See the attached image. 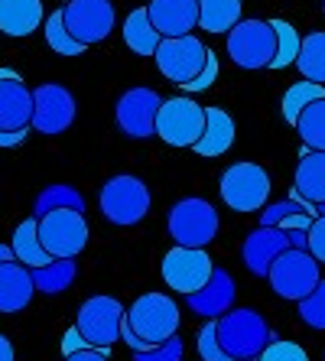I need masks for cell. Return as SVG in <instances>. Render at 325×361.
Returning <instances> with one entry per match:
<instances>
[{
    "label": "cell",
    "mask_w": 325,
    "mask_h": 361,
    "mask_svg": "<svg viewBox=\"0 0 325 361\" xmlns=\"http://www.w3.org/2000/svg\"><path fill=\"white\" fill-rule=\"evenodd\" d=\"M42 26H46V42H49V49H52V52H59V56H82V52H85V46H78V42L72 39V33L66 30L62 10L49 13Z\"/></svg>",
    "instance_id": "836d02e7"
},
{
    "label": "cell",
    "mask_w": 325,
    "mask_h": 361,
    "mask_svg": "<svg viewBox=\"0 0 325 361\" xmlns=\"http://www.w3.org/2000/svg\"><path fill=\"white\" fill-rule=\"evenodd\" d=\"M7 261H17V257H13V247H10V244H0V264H7Z\"/></svg>",
    "instance_id": "f6af8a7d"
},
{
    "label": "cell",
    "mask_w": 325,
    "mask_h": 361,
    "mask_svg": "<svg viewBox=\"0 0 325 361\" xmlns=\"http://www.w3.org/2000/svg\"><path fill=\"white\" fill-rule=\"evenodd\" d=\"M78 104L75 94L62 88V85H39L33 88V121H30V130H39L46 137L66 134L68 127L75 124Z\"/></svg>",
    "instance_id": "8fae6325"
},
{
    "label": "cell",
    "mask_w": 325,
    "mask_h": 361,
    "mask_svg": "<svg viewBox=\"0 0 325 361\" xmlns=\"http://www.w3.org/2000/svg\"><path fill=\"white\" fill-rule=\"evenodd\" d=\"M157 68L169 82L189 85L192 78H199V72L209 62V46L195 36H179V39H163L157 49Z\"/></svg>",
    "instance_id": "4fadbf2b"
},
{
    "label": "cell",
    "mask_w": 325,
    "mask_h": 361,
    "mask_svg": "<svg viewBox=\"0 0 325 361\" xmlns=\"http://www.w3.org/2000/svg\"><path fill=\"white\" fill-rule=\"evenodd\" d=\"M0 361H17V352H13V342L7 336H0Z\"/></svg>",
    "instance_id": "ee69618b"
},
{
    "label": "cell",
    "mask_w": 325,
    "mask_h": 361,
    "mask_svg": "<svg viewBox=\"0 0 325 361\" xmlns=\"http://www.w3.org/2000/svg\"><path fill=\"white\" fill-rule=\"evenodd\" d=\"M66 361H108V352H101V348H82L75 355H66Z\"/></svg>",
    "instance_id": "7bdbcfd3"
},
{
    "label": "cell",
    "mask_w": 325,
    "mask_h": 361,
    "mask_svg": "<svg viewBox=\"0 0 325 361\" xmlns=\"http://www.w3.org/2000/svg\"><path fill=\"white\" fill-rule=\"evenodd\" d=\"M234 143V121L228 111L215 108V104H209L205 108V134H202V140L192 147L195 150V157H221V153L231 150Z\"/></svg>",
    "instance_id": "cb8c5ba5"
},
{
    "label": "cell",
    "mask_w": 325,
    "mask_h": 361,
    "mask_svg": "<svg viewBox=\"0 0 325 361\" xmlns=\"http://www.w3.org/2000/svg\"><path fill=\"white\" fill-rule=\"evenodd\" d=\"M290 199H302L309 205H322L325 202V150H306L302 147Z\"/></svg>",
    "instance_id": "44dd1931"
},
{
    "label": "cell",
    "mask_w": 325,
    "mask_h": 361,
    "mask_svg": "<svg viewBox=\"0 0 325 361\" xmlns=\"http://www.w3.org/2000/svg\"><path fill=\"white\" fill-rule=\"evenodd\" d=\"M270 26H274V33H276V56L274 62H270V68H290L296 66V59H300V33H296V26H290L286 20H270Z\"/></svg>",
    "instance_id": "d6a6232c"
},
{
    "label": "cell",
    "mask_w": 325,
    "mask_h": 361,
    "mask_svg": "<svg viewBox=\"0 0 325 361\" xmlns=\"http://www.w3.org/2000/svg\"><path fill=\"white\" fill-rule=\"evenodd\" d=\"M300 319L306 322L309 329H319L325 332V280H319V286L306 300H300Z\"/></svg>",
    "instance_id": "e575fe53"
},
{
    "label": "cell",
    "mask_w": 325,
    "mask_h": 361,
    "mask_svg": "<svg viewBox=\"0 0 325 361\" xmlns=\"http://www.w3.org/2000/svg\"><path fill=\"white\" fill-rule=\"evenodd\" d=\"M234 293H238L234 277L225 267H215L209 283L202 286L199 293L189 296V310L195 312V316H202V319H221L234 306Z\"/></svg>",
    "instance_id": "ac0fdd59"
},
{
    "label": "cell",
    "mask_w": 325,
    "mask_h": 361,
    "mask_svg": "<svg viewBox=\"0 0 325 361\" xmlns=\"http://www.w3.org/2000/svg\"><path fill=\"white\" fill-rule=\"evenodd\" d=\"M319 267H322V264H319L309 251H300V247H286V251L274 261L267 280H270V286H274L276 296L300 302V300H306V296L319 286V280H322Z\"/></svg>",
    "instance_id": "52a82bcc"
},
{
    "label": "cell",
    "mask_w": 325,
    "mask_h": 361,
    "mask_svg": "<svg viewBox=\"0 0 325 361\" xmlns=\"http://www.w3.org/2000/svg\"><path fill=\"white\" fill-rule=\"evenodd\" d=\"M322 10H325V0H322Z\"/></svg>",
    "instance_id": "c3c4849f"
},
{
    "label": "cell",
    "mask_w": 325,
    "mask_h": 361,
    "mask_svg": "<svg viewBox=\"0 0 325 361\" xmlns=\"http://www.w3.org/2000/svg\"><path fill=\"white\" fill-rule=\"evenodd\" d=\"M62 20H66V30L72 33V39L88 49V46L104 42L111 36L114 7H111V0H68L62 10Z\"/></svg>",
    "instance_id": "7c38bea8"
},
{
    "label": "cell",
    "mask_w": 325,
    "mask_h": 361,
    "mask_svg": "<svg viewBox=\"0 0 325 361\" xmlns=\"http://www.w3.org/2000/svg\"><path fill=\"white\" fill-rule=\"evenodd\" d=\"M195 348H199V358L202 361H231V358H228V352L221 348V342H218L215 319H209L205 326H202L199 338H195Z\"/></svg>",
    "instance_id": "d590c367"
},
{
    "label": "cell",
    "mask_w": 325,
    "mask_h": 361,
    "mask_svg": "<svg viewBox=\"0 0 325 361\" xmlns=\"http://www.w3.org/2000/svg\"><path fill=\"white\" fill-rule=\"evenodd\" d=\"M215 78H218V56L215 52L209 49V62H205V68H202L199 72V78H192L189 85H183L185 92H205V88H211V85H215Z\"/></svg>",
    "instance_id": "f35d334b"
},
{
    "label": "cell",
    "mask_w": 325,
    "mask_h": 361,
    "mask_svg": "<svg viewBox=\"0 0 325 361\" xmlns=\"http://www.w3.org/2000/svg\"><path fill=\"white\" fill-rule=\"evenodd\" d=\"M257 361H309V355L302 352L296 342H286V338H274V342L264 348Z\"/></svg>",
    "instance_id": "74e56055"
},
{
    "label": "cell",
    "mask_w": 325,
    "mask_h": 361,
    "mask_svg": "<svg viewBox=\"0 0 325 361\" xmlns=\"http://www.w3.org/2000/svg\"><path fill=\"white\" fill-rule=\"evenodd\" d=\"M300 75L306 82H316V85H325V33H309L300 46Z\"/></svg>",
    "instance_id": "f546056e"
},
{
    "label": "cell",
    "mask_w": 325,
    "mask_h": 361,
    "mask_svg": "<svg viewBox=\"0 0 325 361\" xmlns=\"http://www.w3.org/2000/svg\"><path fill=\"white\" fill-rule=\"evenodd\" d=\"M316 215H325V202L322 205H316Z\"/></svg>",
    "instance_id": "7dc6e473"
},
{
    "label": "cell",
    "mask_w": 325,
    "mask_h": 361,
    "mask_svg": "<svg viewBox=\"0 0 325 361\" xmlns=\"http://www.w3.org/2000/svg\"><path fill=\"white\" fill-rule=\"evenodd\" d=\"M215 329L218 342L231 361H257L276 338L257 310H228L221 319H215Z\"/></svg>",
    "instance_id": "6da1fadb"
},
{
    "label": "cell",
    "mask_w": 325,
    "mask_h": 361,
    "mask_svg": "<svg viewBox=\"0 0 325 361\" xmlns=\"http://www.w3.org/2000/svg\"><path fill=\"white\" fill-rule=\"evenodd\" d=\"M42 23V0H0V33L23 39Z\"/></svg>",
    "instance_id": "7402d4cb"
},
{
    "label": "cell",
    "mask_w": 325,
    "mask_h": 361,
    "mask_svg": "<svg viewBox=\"0 0 325 361\" xmlns=\"http://www.w3.org/2000/svg\"><path fill=\"white\" fill-rule=\"evenodd\" d=\"M124 42H127V49L137 52V56H157L163 36L157 33V26H153L147 7H137V10H130V13H127V20H124Z\"/></svg>",
    "instance_id": "d4e9b609"
},
{
    "label": "cell",
    "mask_w": 325,
    "mask_h": 361,
    "mask_svg": "<svg viewBox=\"0 0 325 361\" xmlns=\"http://www.w3.org/2000/svg\"><path fill=\"white\" fill-rule=\"evenodd\" d=\"M325 98V85H316V82H306V78H300L296 85H290L283 94V104H280V111H283V121L290 127H296V121H300V114L312 104V101Z\"/></svg>",
    "instance_id": "83f0119b"
},
{
    "label": "cell",
    "mask_w": 325,
    "mask_h": 361,
    "mask_svg": "<svg viewBox=\"0 0 325 361\" xmlns=\"http://www.w3.org/2000/svg\"><path fill=\"white\" fill-rule=\"evenodd\" d=\"M159 108H163V98H159L153 88H143V85L140 88H127L114 104V121L127 137L147 140V137L157 134Z\"/></svg>",
    "instance_id": "9a60e30c"
},
{
    "label": "cell",
    "mask_w": 325,
    "mask_h": 361,
    "mask_svg": "<svg viewBox=\"0 0 325 361\" xmlns=\"http://www.w3.org/2000/svg\"><path fill=\"white\" fill-rule=\"evenodd\" d=\"M316 221V205L302 199H280L260 212V225L283 228V231H309Z\"/></svg>",
    "instance_id": "603a6c76"
},
{
    "label": "cell",
    "mask_w": 325,
    "mask_h": 361,
    "mask_svg": "<svg viewBox=\"0 0 325 361\" xmlns=\"http://www.w3.org/2000/svg\"><path fill=\"white\" fill-rule=\"evenodd\" d=\"M4 78H17V72H13V68H0V82H4Z\"/></svg>",
    "instance_id": "bcb514c9"
},
{
    "label": "cell",
    "mask_w": 325,
    "mask_h": 361,
    "mask_svg": "<svg viewBox=\"0 0 325 361\" xmlns=\"http://www.w3.org/2000/svg\"><path fill=\"white\" fill-rule=\"evenodd\" d=\"M296 134H300L306 150H325V98L312 101L296 121Z\"/></svg>",
    "instance_id": "4dcf8cb0"
},
{
    "label": "cell",
    "mask_w": 325,
    "mask_h": 361,
    "mask_svg": "<svg viewBox=\"0 0 325 361\" xmlns=\"http://www.w3.org/2000/svg\"><path fill=\"white\" fill-rule=\"evenodd\" d=\"M166 231L176 247H199L205 251L218 235V209L209 199H179L166 215Z\"/></svg>",
    "instance_id": "3957f363"
},
{
    "label": "cell",
    "mask_w": 325,
    "mask_h": 361,
    "mask_svg": "<svg viewBox=\"0 0 325 361\" xmlns=\"http://www.w3.org/2000/svg\"><path fill=\"white\" fill-rule=\"evenodd\" d=\"M33 121V88H26L23 78H4L0 82V130H26Z\"/></svg>",
    "instance_id": "d6986e66"
},
{
    "label": "cell",
    "mask_w": 325,
    "mask_h": 361,
    "mask_svg": "<svg viewBox=\"0 0 325 361\" xmlns=\"http://www.w3.org/2000/svg\"><path fill=\"white\" fill-rule=\"evenodd\" d=\"M153 26L163 39L192 36L199 26V0H150L147 4Z\"/></svg>",
    "instance_id": "e0dca14e"
},
{
    "label": "cell",
    "mask_w": 325,
    "mask_h": 361,
    "mask_svg": "<svg viewBox=\"0 0 325 361\" xmlns=\"http://www.w3.org/2000/svg\"><path fill=\"white\" fill-rule=\"evenodd\" d=\"M124 322L134 329L137 338L159 345L176 336V329H179V306L166 293H143L127 310Z\"/></svg>",
    "instance_id": "ba28073f"
},
{
    "label": "cell",
    "mask_w": 325,
    "mask_h": 361,
    "mask_svg": "<svg viewBox=\"0 0 325 361\" xmlns=\"http://www.w3.org/2000/svg\"><path fill=\"white\" fill-rule=\"evenodd\" d=\"M205 134V104H195L192 98H169L157 114V137L169 147H195Z\"/></svg>",
    "instance_id": "30bf717a"
},
{
    "label": "cell",
    "mask_w": 325,
    "mask_h": 361,
    "mask_svg": "<svg viewBox=\"0 0 325 361\" xmlns=\"http://www.w3.org/2000/svg\"><path fill=\"white\" fill-rule=\"evenodd\" d=\"M218 192L231 212H264L270 199V176L260 163H231V166L221 173V183H218Z\"/></svg>",
    "instance_id": "277c9868"
},
{
    "label": "cell",
    "mask_w": 325,
    "mask_h": 361,
    "mask_svg": "<svg viewBox=\"0 0 325 361\" xmlns=\"http://www.w3.org/2000/svg\"><path fill=\"white\" fill-rule=\"evenodd\" d=\"M309 254L319 264H325V215H316V221L309 228Z\"/></svg>",
    "instance_id": "ab89813d"
},
{
    "label": "cell",
    "mask_w": 325,
    "mask_h": 361,
    "mask_svg": "<svg viewBox=\"0 0 325 361\" xmlns=\"http://www.w3.org/2000/svg\"><path fill=\"white\" fill-rule=\"evenodd\" d=\"M211 274H215V264L199 247H169L166 257H163V280L176 293H199L211 280Z\"/></svg>",
    "instance_id": "5bb4252c"
},
{
    "label": "cell",
    "mask_w": 325,
    "mask_h": 361,
    "mask_svg": "<svg viewBox=\"0 0 325 361\" xmlns=\"http://www.w3.org/2000/svg\"><path fill=\"white\" fill-rule=\"evenodd\" d=\"M75 274H78L75 261H52L49 267L33 270V283H36V290H39V293L56 296V293H62V290H68V286H72Z\"/></svg>",
    "instance_id": "1f68e13d"
},
{
    "label": "cell",
    "mask_w": 325,
    "mask_h": 361,
    "mask_svg": "<svg viewBox=\"0 0 325 361\" xmlns=\"http://www.w3.org/2000/svg\"><path fill=\"white\" fill-rule=\"evenodd\" d=\"M228 56L238 68L257 72V68H270L276 56V33L270 20L247 17L228 33Z\"/></svg>",
    "instance_id": "5b68a950"
},
{
    "label": "cell",
    "mask_w": 325,
    "mask_h": 361,
    "mask_svg": "<svg viewBox=\"0 0 325 361\" xmlns=\"http://www.w3.org/2000/svg\"><path fill=\"white\" fill-rule=\"evenodd\" d=\"M183 352H185L183 338L173 336V338H166V342L147 348V352H134V361H183Z\"/></svg>",
    "instance_id": "8d00e7d4"
},
{
    "label": "cell",
    "mask_w": 325,
    "mask_h": 361,
    "mask_svg": "<svg viewBox=\"0 0 325 361\" xmlns=\"http://www.w3.org/2000/svg\"><path fill=\"white\" fill-rule=\"evenodd\" d=\"M82 348H92V345L85 342L75 326L66 329V336H62V355H75V352H82Z\"/></svg>",
    "instance_id": "60d3db41"
},
{
    "label": "cell",
    "mask_w": 325,
    "mask_h": 361,
    "mask_svg": "<svg viewBox=\"0 0 325 361\" xmlns=\"http://www.w3.org/2000/svg\"><path fill=\"white\" fill-rule=\"evenodd\" d=\"M286 247H290V235H286L283 228L260 225V228H254V231L244 238L241 261H244V267H247L254 277H267L270 267H274V261L286 251Z\"/></svg>",
    "instance_id": "2e32d148"
},
{
    "label": "cell",
    "mask_w": 325,
    "mask_h": 361,
    "mask_svg": "<svg viewBox=\"0 0 325 361\" xmlns=\"http://www.w3.org/2000/svg\"><path fill=\"white\" fill-rule=\"evenodd\" d=\"M39 221V241L52 261H75L88 244V221L85 212L75 209H56L42 215Z\"/></svg>",
    "instance_id": "8992f818"
},
{
    "label": "cell",
    "mask_w": 325,
    "mask_h": 361,
    "mask_svg": "<svg viewBox=\"0 0 325 361\" xmlns=\"http://www.w3.org/2000/svg\"><path fill=\"white\" fill-rule=\"evenodd\" d=\"M10 247H13V257L30 270H39V267H49L52 264V257L46 254V247H42V241H39V221L36 219L20 221Z\"/></svg>",
    "instance_id": "484cf974"
},
{
    "label": "cell",
    "mask_w": 325,
    "mask_h": 361,
    "mask_svg": "<svg viewBox=\"0 0 325 361\" xmlns=\"http://www.w3.org/2000/svg\"><path fill=\"white\" fill-rule=\"evenodd\" d=\"M124 316H127V310L121 306V300H114V296H92V300H85L78 306L75 329L82 332V338L92 348L108 352V348H114L121 342Z\"/></svg>",
    "instance_id": "9c48e42d"
},
{
    "label": "cell",
    "mask_w": 325,
    "mask_h": 361,
    "mask_svg": "<svg viewBox=\"0 0 325 361\" xmlns=\"http://www.w3.org/2000/svg\"><path fill=\"white\" fill-rule=\"evenodd\" d=\"M98 205H101V215H104L111 225L134 228L150 215L153 195L143 179L130 176V173H121V176H111L108 183L101 185Z\"/></svg>",
    "instance_id": "7a4b0ae2"
},
{
    "label": "cell",
    "mask_w": 325,
    "mask_h": 361,
    "mask_svg": "<svg viewBox=\"0 0 325 361\" xmlns=\"http://www.w3.org/2000/svg\"><path fill=\"white\" fill-rule=\"evenodd\" d=\"M36 293L33 270L23 267L20 261L0 264V312H23Z\"/></svg>",
    "instance_id": "ffe728a7"
},
{
    "label": "cell",
    "mask_w": 325,
    "mask_h": 361,
    "mask_svg": "<svg viewBox=\"0 0 325 361\" xmlns=\"http://www.w3.org/2000/svg\"><path fill=\"white\" fill-rule=\"evenodd\" d=\"M30 137V127L26 130H0V150H10V147H20V143Z\"/></svg>",
    "instance_id": "b9f144b4"
},
{
    "label": "cell",
    "mask_w": 325,
    "mask_h": 361,
    "mask_svg": "<svg viewBox=\"0 0 325 361\" xmlns=\"http://www.w3.org/2000/svg\"><path fill=\"white\" fill-rule=\"evenodd\" d=\"M241 23V0H199V26L205 33H231Z\"/></svg>",
    "instance_id": "4316f807"
},
{
    "label": "cell",
    "mask_w": 325,
    "mask_h": 361,
    "mask_svg": "<svg viewBox=\"0 0 325 361\" xmlns=\"http://www.w3.org/2000/svg\"><path fill=\"white\" fill-rule=\"evenodd\" d=\"M56 209H75V212H85V199L82 192H78L75 185H66V183H52L46 185L39 192V199H36V215L33 219H42V215H49V212Z\"/></svg>",
    "instance_id": "f1b7e54d"
}]
</instances>
